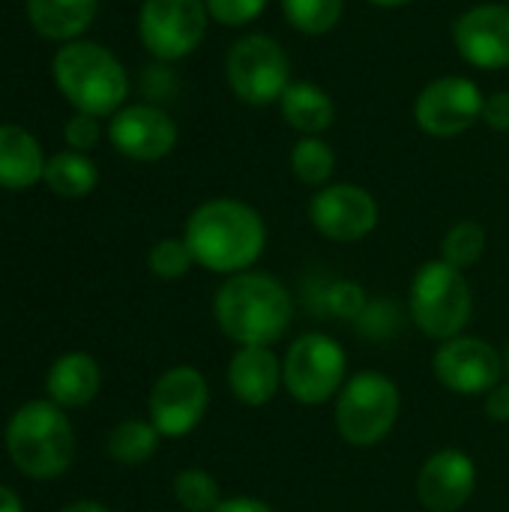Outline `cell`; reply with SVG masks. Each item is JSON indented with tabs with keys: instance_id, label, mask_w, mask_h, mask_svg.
<instances>
[{
	"instance_id": "6da1fadb",
	"label": "cell",
	"mask_w": 509,
	"mask_h": 512,
	"mask_svg": "<svg viewBox=\"0 0 509 512\" xmlns=\"http://www.w3.org/2000/svg\"><path fill=\"white\" fill-rule=\"evenodd\" d=\"M195 264L210 273L234 276L252 270L264 255L267 225L261 213L237 198H210L192 210L183 231Z\"/></svg>"
},
{
	"instance_id": "7a4b0ae2",
	"label": "cell",
	"mask_w": 509,
	"mask_h": 512,
	"mask_svg": "<svg viewBox=\"0 0 509 512\" xmlns=\"http://www.w3.org/2000/svg\"><path fill=\"white\" fill-rule=\"evenodd\" d=\"M291 315L294 306L288 288L276 276L258 270L228 276L213 297L216 327L240 348L243 345L270 348L291 327Z\"/></svg>"
},
{
	"instance_id": "3957f363",
	"label": "cell",
	"mask_w": 509,
	"mask_h": 512,
	"mask_svg": "<svg viewBox=\"0 0 509 512\" xmlns=\"http://www.w3.org/2000/svg\"><path fill=\"white\" fill-rule=\"evenodd\" d=\"M54 84L63 99L90 117H114L129 93V75L123 63L96 42H66L51 63Z\"/></svg>"
},
{
	"instance_id": "277c9868",
	"label": "cell",
	"mask_w": 509,
	"mask_h": 512,
	"mask_svg": "<svg viewBox=\"0 0 509 512\" xmlns=\"http://www.w3.org/2000/svg\"><path fill=\"white\" fill-rule=\"evenodd\" d=\"M6 453L24 477L54 480L75 459V432L54 402H27L6 423Z\"/></svg>"
},
{
	"instance_id": "5b68a950",
	"label": "cell",
	"mask_w": 509,
	"mask_h": 512,
	"mask_svg": "<svg viewBox=\"0 0 509 512\" xmlns=\"http://www.w3.org/2000/svg\"><path fill=\"white\" fill-rule=\"evenodd\" d=\"M474 315V291L465 273L447 261H426L411 279V318L423 336L447 342L462 336Z\"/></svg>"
},
{
	"instance_id": "8992f818",
	"label": "cell",
	"mask_w": 509,
	"mask_h": 512,
	"mask_svg": "<svg viewBox=\"0 0 509 512\" xmlns=\"http://www.w3.org/2000/svg\"><path fill=\"white\" fill-rule=\"evenodd\" d=\"M402 396L393 378L381 372H360L336 396V432L351 447H378L396 426Z\"/></svg>"
},
{
	"instance_id": "52a82bcc",
	"label": "cell",
	"mask_w": 509,
	"mask_h": 512,
	"mask_svg": "<svg viewBox=\"0 0 509 512\" xmlns=\"http://www.w3.org/2000/svg\"><path fill=\"white\" fill-rule=\"evenodd\" d=\"M225 78L231 93L246 105L279 102L291 84V60L285 48L267 33L240 36L225 57Z\"/></svg>"
},
{
	"instance_id": "ba28073f",
	"label": "cell",
	"mask_w": 509,
	"mask_h": 512,
	"mask_svg": "<svg viewBox=\"0 0 509 512\" xmlns=\"http://www.w3.org/2000/svg\"><path fill=\"white\" fill-rule=\"evenodd\" d=\"M348 357L327 333H306L291 342L282 360V387L300 405H324L345 387Z\"/></svg>"
},
{
	"instance_id": "9c48e42d",
	"label": "cell",
	"mask_w": 509,
	"mask_h": 512,
	"mask_svg": "<svg viewBox=\"0 0 509 512\" xmlns=\"http://www.w3.org/2000/svg\"><path fill=\"white\" fill-rule=\"evenodd\" d=\"M207 3L204 0H144L138 12L141 45L156 60L189 57L207 33Z\"/></svg>"
},
{
	"instance_id": "30bf717a",
	"label": "cell",
	"mask_w": 509,
	"mask_h": 512,
	"mask_svg": "<svg viewBox=\"0 0 509 512\" xmlns=\"http://www.w3.org/2000/svg\"><path fill=\"white\" fill-rule=\"evenodd\" d=\"M432 372L444 390L474 399L486 396L504 381L507 363L492 342L477 336H456L438 345L432 357Z\"/></svg>"
},
{
	"instance_id": "8fae6325",
	"label": "cell",
	"mask_w": 509,
	"mask_h": 512,
	"mask_svg": "<svg viewBox=\"0 0 509 512\" xmlns=\"http://www.w3.org/2000/svg\"><path fill=\"white\" fill-rule=\"evenodd\" d=\"M483 102L486 96L480 93L477 81L465 75H444L420 90L414 102V120L432 138H456L483 120Z\"/></svg>"
},
{
	"instance_id": "7c38bea8",
	"label": "cell",
	"mask_w": 509,
	"mask_h": 512,
	"mask_svg": "<svg viewBox=\"0 0 509 512\" xmlns=\"http://www.w3.org/2000/svg\"><path fill=\"white\" fill-rule=\"evenodd\" d=\"M210 405L207 378L195 366L168 369L150 393V423L162 438H183L204 420Z\"/></svg>"
},
{
	"instance_id": "4fadbf2b",
	"label": "cell",
	"mask_w": 509,
	"mask_h": 512,
	"mask_svg": "<svg viewBox=\"0 0 509 512\" xmlns=\"http://www.w3.org/2000/svg\"><path fill=\"white\" fill-rule=\"evenodd\" d=\"M312 228L333 243H357L378 225V201L357 183H330L309 201Z\"/></svg>"
},
{
	"instance_id": "5bb4252c",
	"label": "cell",
	"mask_w": 509,
	"mask_h": 512,
	"mask_svg": "<svg viewBox=\"0 0 509 512\" xmlns=\"http://www.w3.org/2000/svg\"><path fill=\"white\" fill-rule=\"evenodd\" d=\"M453 45L459 57L477 69L509 66V6L480 3L462 12L453 24Z\"/></svg>"
},
{
	"instance_id": "9a60e30c",
	"label": "cell",
	"mask_w": 509,
	"mask_h": 512,
	"mask_svg": "<svg viewBox=\"0 0 509 512\" xmlns=\"http://www.w3.org/2000/svg\"><path fill=\"white\" fill-rule=\"evenodd\" d=\"M108 138L126 159L159 162L177 144V123L156 105H129L111 117Z\"/></svg>"
},
{
	"instance_id": "2e32d148",
	"label": "cell",
	"mask_w": 509,
	"mask_h": 512,
	"mask_svg": "<svg viewBox=\"0 0 509 512\" xmlns=\"http://www.w3.org/2000/svg\"><path fill=\"white\" fill-rule=\"evenodd\" d=\"M477 489V465L465 450L432 453L417 474V498L429 512H459Z\"/></svg>"
},
{
	"instance_id": "e0dca14e",
	"label": "cell",
	"mask_w": 509,
	"mask_h": 512,
	"mask_svg": "<svg viewBox=\"0 0 509 512\" xmlns=\"http://www.w3.org/2000/svg\"><path fill=\"white\" fill-rule=\"evenodd\" d=\"M282 387V363L267 345H243L228 363V390L246 408H264Z\"/></svg>"
},
{
	"instance_id": "ac0fdd59",
	"label": "cell",
	"mask_w": 509,
	"mask_h": 512,
	"mask_svg": "<svg viewBox=\"0 0 509 512\" xmlns=\"http://www.w3.org/2000/svg\"><path fill=\"white\" fill-rule=\"evenodd\" d=\"M45 153L39 141L12 123L0 126V186L3 189H30L45 174Z\"/></svg>"
},
{
	"instance_id": "d6986e66",
	"label": "cell",
	"mask_w": 509,
	"mask_h": 512,
	"mask_svg": "<svg viewBox=\"0 0 509 512\" xmlns=\"http://www.w3.org/2000/svg\"><path fill=\"white\" fill-rule=\"evenodd\" d=\"M99 384H102V375H99L96 360L75 351V354H63L51 366L45 390L57 408H84L96 399Z\"/></svg>"
},
{
	"instance_id": "ffe728a7",
	"label": "cell",
	"mask_w": 509,
	"mask_h": 512,
	"mask_svg": "<svg viewBox=\"0 0 509 512\" xmlns=\"http://www.w3.org/2000/svg\"><path fill=\"white\" fill-rule=\"evenodd\" d=\"M279 108H282V120L300 135H321L336 120L333 96L312 81H291L279 99Z\"/></svg>"
},
{
	"instance_id": "44dd1931",
	"label": "cell",
	"mask_w": 509,
	"mask_h": 512,
	"mask_svg": "<svg viewBox=\"0 0 509 512\" xmlns=\"http://www.w3.org/2000/svg\"><path fill=\"white\" fill-rule=\"evenodd\" d=\"M96 9L99 0H27L30 27L39 36L57 42H75V36H81L93 24Z\"/></svg>"
},
{
	"instance_id": "7402d4cb",
	"label": "cell",
	"mask_w": 509,
	"mask_h": 512,
	"mask_svg": "<svg viewBox=\"0 0 509 512\" xmlns=\"http://www.w3.org/2000/svg\"><path fill=\"white\" fill-rule=\"evenodd\" d=\"M42 180L60 198H84V195H90L96 189L99 171H96V165H93V159L87 153L66 150V153H54L45 162Z\"/></svg>"
},
{
	"instance_id": "603a6c76",
	"label": "cell",
	"mask_w": 509,
	"mask_h": 512,
	"mask_svg": "<svg viewBox=\"0 0 509 512\" xmlns=\"http://www.w3.org/2000/svg\"><path fill=\"white\" fill-rule=\"evenodd\" d=\"M291 171L303 186L324 189V186H330V177L336 171V153L324 138L303 135L291 147Z\"/></svg>"
},
{
	"instance_id": "cb8c5ba5",
	"label": "cell",
	"mask_w": 509,
	"mask_h": 512,
	"mask_svg": "<svg viewBox=\"0 0 509 512\" xmlns=\"http://www.w3.org/2000/svg\"><path fill=\"white\" fill-rule=\"evenodd\" d=\"M159 432L153 423L144 420H123L120 426H114V432L108 435V456L120 465H144L156 447H159Z\"/></svg>"
},
{
	"instance_id": "d4e9b609",
	"label": "cell",
	"mask_w": 509,
	"mask_h": 512,
	"mask_svg": "<svg viewBox=\"0 0 509 512\" xmlns=\"http://www.w3.org/2000/svg\"><path fill=\"white\" fill-rule=\"evenodd\" d=\"M282 12L294 30L306 36H321L342 21L345 0H282Z\"/></svg>"
},
{
	"instance_id": "484cf974",
	"label": "cell",
	"mask_w": 509,
	"mask_h": 512,
	"mask_svg": "<svg viewBox=\"0 0 509 512\" xmlns=\"http://www.w3.org/2000/svg\"><path fill=\"white\" fill-rule=\"evenodd\" d=\"M486 252V228L480 222H456L444 240H441V261L459 267V270H468L474 267Z\"/></svg>"
},
{
	"instance_id": "4316f807",
	"label": "cell",
	"mask_w": 509,
	"mask_h": 512,
	"mask_svg": "<svg viewBox=\"0 0 509 512\" xmlns=\"http://www.w3.org/2000/svg\"><path fill=\"white\" fill-rule=\"evenodd\" d=\"M174 501L186 512H213L222 504V489L213 474L186 468L174 477Z\"/></svg>"
},
{
	"instance_id": "83f0119b",
	"label": "cell",
	"mask_w": 509,
	"mask_h": 512,
	"mask_svg": "<svg viewBox=\"0 0 509 512\" xmlns=\"http://www.w3.org/2000/svg\"><path fill=\"white\" fill-rule=\"evenodd\" d=\"M195 258H192V249L186 246L183 237H165L159 243H153L150 255H147V267L153 276L159 279H183L189 270H192Z\"/></svg>"
},
{
	"instance_id": "f1b7e54d",
	"label": "cell",
	"mask_w": 509,
	"mask_h": 512,
	"mask_svg": "<svg viewBox=\"0 0 509 512\" xmlns=\"http://www.w3.org/2000/svg\"><path fill=\"white\" fill-rule=\"evenodd\" d=\"M207 12L213 21H219L222 27H243L252 24L270 0H204Z\"/></svg>"
},
{
	"instance_id": "f546056e",
	"label": "cell",
	"mask_w": 509,
	"mask_h": 512,
	"mask_svg": "<svg viewBox=\"0 0 509 512\" xmlns=\"http://www.w3.org/2000/svg\"><path fill=\"white\" fill-rule=\"evenodd\" d=\"M99 135H102L99 120H96V117H90V114H78V111H75V117H69V120H66V126H63V138H66V144H69L72 150H78V153L93 150V147L99 144Z\"/></svg>"
},
{
	"instance_id": "4dcf8cb0",
	"label": "cell",
	"mask_w": 509,
	"mask_h": 512,
	"mask_svg": "<svg viewBox=\"0 0 509 512\" xmlns=\"http://www.w3.org/2000/svg\"><path fill=\"white\" fill-rule=\"evenodd\" d=\"M324 303H327V309H333V312H339L345 318H354L366 306V294L354 282H339V285H333L327 291Z\"/></svg>"
},
{
	"instance_id": "1f68e13d",
	"label": "cell",
	"mask_w": 509,
	"mask_h": 512,
	"mask_svg": "<svg viewBox=\"0 0 509 512\" xmlns=\"http://www.w3.org/2000/svg\"><path fill=\"white\" fill-rule=\"evenodd\" d=\"M483 123L495 132H509V90H498V93L486 96Z\"/></svg>"
},
{
	"instance_id": "d6a6232c",
	"label": "cell",
	"mask_w": 509,
	"mask_h": 512,
	"mask_svg": "<svg viewBox=\"0 0 509 512\" xmlns=\"http://www.w3.org/2000/svg\"><path fill=\"white\" fill-rule=\"evenodd\" d=\"M483 405L492 423H509V381H501L495 390H489Z\"/></svg>"
},
{
	"instance_id": "836d02e7",
	"label": "cell",
	"mask_w": 509,
	"mask_h": 512,
	"mask_svg": "<svg viewBox=\"0 0 509 512\" xmlns=\"http://www.w3.org/2000/svg\"><path fill=\"white\" fill-rule=\"evenodd\" d=\"M213 512H276L270 504L258 498H222V504Z\"/></svg>"
},
{
	"instance_id": "e575fe53",
	"label": "cell",
	"mask_w": 509,
	"mask_h": 512,
	"mask_svg": "<svg viewBox=\"0 0 509 512\" xmlns=\"http://www.w3.org/2000/svg\"><path fill=\"white\" fill-rule=\"evenodd\" d=\"M0 512H24L21 498L12 489H6V486H0Z\"/></svg>"
},
{
	"instance_id": "d590c367",
	"label": "cell",
	"mask_w": 509,
	"mask_h": 512,
	"mask_svg": "<svg viewBox=\"0 0 509 512\" xmlns=\"http://www.w3.org/2000/svg\"><path fill=\"white\" fill-rule=\"evenodd\" d=\"M60 512H111L108 507H102V504H96V501H78V504H69L66 510Z\"/></svg>"
},
{
	"instance_id": "8d00e7d4",
	"label": "cell",
	"mask_w": 509,
	"mask_h": 512,
	"mask_svg": "<svg viewBox=\"0 0 509 512\" xmlns=\"http://www.w3.org/2000/svg\"><path fill=\"white\" fill-rule=\"evenodd\" d=\"M369 3L384 6V9H396V6H405V3H411V0H369Z\"/></svg>"
},
{
	"instance_id": "74e56055",
	"label": "cell",
	"mask_w": 509,
	"mask_h": 512,
	"mask_svg": "<svg viewBox=\"0 0 509 512\" xmlns=\"http://www.w3.org/2000/svg\"><path fill=\"white\" fill-rule=\"evenodd\" d=\"M504 363H507V375H509V348H507V357H504Z\"/></svg>"
}]
</instances>
